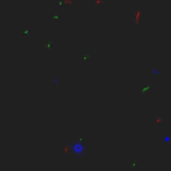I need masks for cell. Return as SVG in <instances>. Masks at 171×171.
I'll list each match as a JSON object with an SVG mask.
<instances>
[{
  "label": "cell",
  "instance_id": "cell-1",
  "mask_svg": "<svg viewBox=\"0 0 171 171\" xmlns=\"http://www.w3.org/2000/svg\"><path fill=\"white\" fill-rule=\"evenodd\" d=\"M151 74L155 75V76H159V75H162V71H160V69H158V68H152L151 69Z\"/></svg>",
  "mask_w": 171,
  "mask_h": 171
}]
</instances>
